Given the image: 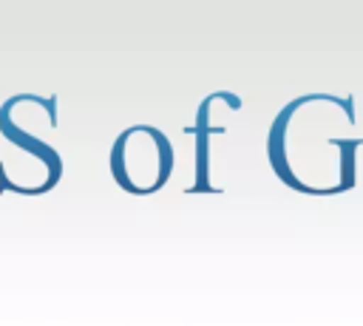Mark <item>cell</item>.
Instances as JSON below:
<instances>
[]
</instances>
